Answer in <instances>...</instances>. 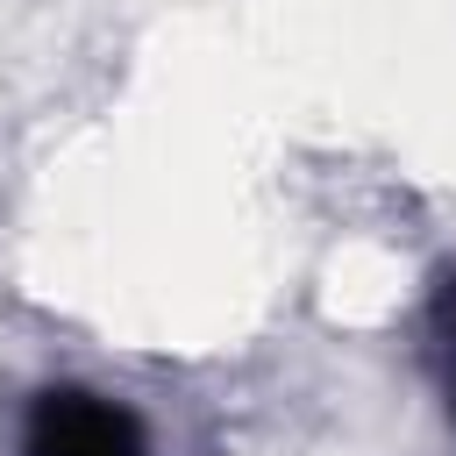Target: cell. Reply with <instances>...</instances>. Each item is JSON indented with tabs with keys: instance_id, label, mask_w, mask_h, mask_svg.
<instances>
[{
	"instance_id": "obj_2",
	"label": "cell",
	"mask_w": 456,
	"mask_h": 456,
	"mask_svg": "<svg viewBox=\"0 0 456 456\" xmlns=\"http://www.w3.org/2000/svg\"><path fill=\"white\" fill-rule=\"evenodd\" d=\"M428 335H435V363H442V392H449V413H456V271L435 285V306H428Z\"/></svg>"
},
{
	"instance_id": "obj_1",
	"label": "cell",
	"mask_w": 456,
	"mask_h": 456,
	"mask_svg": "<svg viewBox=\"0 0 456 456\" xmlns=\"http://www.w3.org/2000/svg\"><path fill=\"white\" fill-rule=\"evenodd\" d=\"M21 456H150V435L107 392L43 385L21 413Z\"/></svg>"
}]
</instances>
